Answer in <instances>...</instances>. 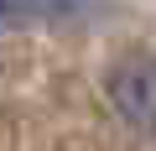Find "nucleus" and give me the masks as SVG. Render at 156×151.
I'll return each mask as SVG.
<instances>
[{
  "mask_svg": "<svg viewBox=\"0 0 156 151\" xmlns=\"http://www.w3.org/2000/svg\"><path fill=\"white\" fill-rule=\"evenodd\" d=\"M109 104L125 125L156 130V52H130L109 68Z\"/></svg>",
  "mask_w": 156,
  "mask_h": 151,
  "instance_id": "nucleus-1",
  "label": "nucleus"
},
{
  "mask_svg": "<svg viewBox=\"0 0 156 151\" xmlns=\"http://www.w3.org/2000/svg\"><path fill=\"white\" fill-rule=\"evenodd\" d=\"M42 5H47V16H68L78 5H89V0H42Z\"/></svg>",
  "mask_w": 156,
  "mask_h": 151,
  "instance_id": "nucleus-2",
  "label": "nucleus"
}]
</instances>
